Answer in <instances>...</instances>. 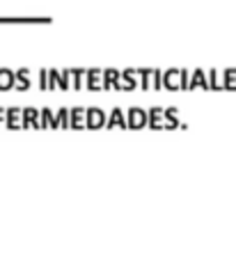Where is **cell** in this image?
I'll use <instances>...</instances> for the list:
<instances>
[{
	"instance_id": "cell-1",
	"label": "cell",
	"mask_w": 236,
	"mask_h": 259,
	"mask_svg": "<svg viewBox=\"0 0 236 259\" xmlns=\"http://www.w3.org/2000/svg\"><path fill=\"white\" fill-rule=\"evenodd\" d=\"M128 126H133V128H140V126H147L149 124V117H147V113H145L143 108H131L128 110Z\"/></svg>"
},
{
	"instance_id": "cell-2",
	"label": "cell",
	"mask_w": 236,
	"mask_h": 259,
	"mask_svg": "<svg viewBox=\"0 0 236 259\" xmlns=\"http://www.w3.org/2000/svg\"><path fill=\"white\" fill-rule=\"evenodd\" d=\"M5 124L12 128L23 126V110L19 106H12L10 110H5Z\"/></svg>"
},
{
	"instance_id": "cell-3",
	"label": "cell",
	"mask_w": 236,
	"mask_h": 259,
	"mask_svg": "<svg viewBox=\"0 0 236 259\" xmlns=\"http://www.w3.org/2000/svg\"><path fill=\"white\" fill-rule=\"evenodd\" d=\"M89 128H99L106 124V115L99 110V108H87V119H85Z\"/></svg>"
},
{
	"instance_id": "cell-4",
	"label": "cell",
	"mask_w": 236,
	"mask_h": 259,
	"mask_svg": "<svg viewBox=\"0 0 236 259\" xmlns=\"http://www.w3.org/2000/svg\"><path fill=\"white\" fill-rule=\"evenodd\" d=\"M163 85L170 90L181 88V69H170L167 73H163Z\"/></svg>"
},
{
	"instance_id": "cell-5",
	"label": "cell",
	"mask_w": 236,
	"mask_h": 259,
	"mask_svg": "<svg viewBox=\"0 0 236 259\" xmlns=\"http://www.w3.org/2000/svg\"><path fill=\"white\" fill-rule=\"evenodd\" d=\"M85 119H87V108H76V110H71V119H69V124L74 128H83V126H87L85 124Z\"/></svg>"
},
{
	"instance_id": "cell-6",
	"label": "cell",
	"mask_w": 236,
	"mask_h": 259,
	"mask_svg": "<svg viewBox=\"0 0 236 259\" xmlns=\"http://www.w3.org/2000/svg\"><path fill=\"white\" fill-rule=\"evenodd\" d=\"M104 73H101V69H89L87 71V88L89 90H101L104 88Z\"/></svg>"
},
{
	"instance_id": "cell-7",
	"label": "cell",
	"mask_w": 236,
	"mask_h": 259,
	"mask_svg": "<svg viewBox=\"0 0 236 259\" xmlns=\"http://www.w3.org/2000/svg\"><path fill=\"white\" fill-rule=\"evenodd\" d=\"M23 126H39V113L35 106H28L23 110Z\"/></svg>"
},
{
	"instance_id": "cell-8",
	"label": "cell",
	"mask_w": 236,
	"mask_h": 259,
	"mask_svg": "<svg viewBox=\"0 0 236 259\" xmlns=\"http://www.w3.org/2000/svg\"><path fill=\"white\" fill-rule=\"evenodd\" d=\"M106 124H108V126H122V128H124V126H128L126 119H124V113L119 110V108H115L113 115H110V117L106 119Z\"/></svg>"
},
{
	"instance_id": "cell-9",
	"label": "cell",
	"mask_w": 236,
	"mask_h": 259,
	"mask_svg": "<svg viewBox=\"0 0 236 259\" xmlns=\"http://www.w3.org/2000/svg\"><path fill=\"white\" fill-rule=\"evenodd\" d=\"M14 88V71L10 69H0V90Z\"/></svg>"
},
{
	"instance_id": "cell-10",
	"label": "cell",
	"mask_w": 236,
	"mask_h": 259,
	"mask_svg": "<svg viewBox=\"0 0 236 259\" xmlns=\"http://www.w3.org/2000/svg\"><path fill=\"white\" fill-rule=\"evenodd\" d=\"M147 117H149V126L158 128V126H161V124H163V110H161V108H158V106H154L152 110H149V115H147Z\"/></svg>"
},
{
	"instance_id": "cell-11",
	"label": "cell",
	"mask_w": 236,
	"mask_h": 259,
	"mask_svg": "<svg viewBox=\"0 0 236 259\" xmlns=\"http://www.w3.org/2000/svg\"><path fill=\"white\" fill-rule=\"evenodd\" d=\"M14 85H19V90H28L30 80H28V69H19L14 73Z\"/></svg>"
},
{
	"instance_id": "cell-12",
	"label": "cell",
	"mask_w": 236,
	"mask_h": 259,
	"mask_svg": "<svg viewBox=\"0 0 236 259\" xmlns=\"http://www.w3.org/2000/svg\"><path fill=\"white\" fill-rule=\"evenodd\" d=\"M39 126H58V119L53 117V113H51L49 108H44V110H41V119H39Z\"/></svg>"
},
{
	"instance_id": "cell-13",
	"label": "cell",
	"mask_w": 236,
	"mask_h": 259,
	"mask_svg": "<svg viewBox=\"0 0 236 259\" xmlns=\"http://www.w3.org/2000/svg\"><path fill=\"white\" fill-rule=\"evenodd\" d=\"M207 88V78H204V73H202V69H197V71H193V78L191 83H188V88Z\"/></svg>"
},
{
	"instance_id": "cell-14",
	"label": "cell",
	"mask_w": 236,
	"mask_h": 259,
	"mask_svg": "<svg viewBox=\"0 0 236 259\" xmlns=\"http://www.w3.org/2000/svg\"><path fill=\"white\" fill-rule=\"evenodd\" d=\"M55 119H58V126H69V110H67V108H62V110H60V115Z\"/></svg>"
},
{
	"instance_id": "cell-15",
	"label": "cell",
	"mask_w": 236,
	"mask_h": 259,
	"mask_svg": "<svg viewBox=\"0 0 236 259\" xmlns=\"http://www.w3.org/2000/svg\"><path fill=\"white\" fill-rule=\"evenodd\" d=\"M39 83H41V88H49V69H41Z\"/></svg>"
},
{
	"instance_id": "cell-16",
	"label": "cell",
	"mask_w": 236,
	"mask_h": 259,
	"mask_svg": "<svg viewBox=\"0 0 236 259\" xmlns=\"http://www.w3.org/2000/svg\"><path fill=\"white\" fill-rule=\"evenodd\" d=\"M0 124H5V110L0 108Z\"/></svg>"
}]
</instances>
